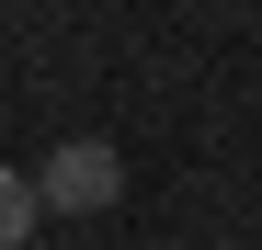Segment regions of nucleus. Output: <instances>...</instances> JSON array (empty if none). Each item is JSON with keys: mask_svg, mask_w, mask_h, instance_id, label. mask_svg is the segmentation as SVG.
Here are the masks:
<instances>
[{"mask_svg": "<svg viewBox=\"0 0 262 250\" xmlns=\"http://www.w3.org/2000/svg\"><path fill=\"white\" fill-rule=\"evenodd\" d=\"M114 193H125V159H114L103 137H69L46 171H34V205H46V216H103Z\"/></svg>", "mask_w": 262, "mask_h": 250, "instance_id": "f257e3e1", "label": "nucleus"}, {"mask_svg": "<svg viewBox=\"0 0 262 250\" xmlns=\"http://www.w3.org/2000/svg\"><path fill=\"white\" fill-rule=\"evenodd\" d=\"M34 216H46V205H34V182L0 159V250H23V239H34Z\"/></svg>", "mask_w": 262, "mask_h": 250, "instance_id": "f03ea898", "label": "nucleus"}]
</instances>
